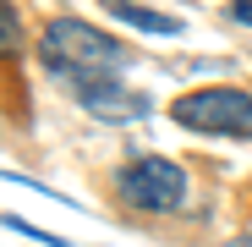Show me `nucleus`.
<instances>
[{
    "mask_svg": "<svg viewBox=\"0 0 252 247\" xmlns=\"http://www.w3.org/2000/svg\"><path fill=\"white\" fill-rule=\"evenodd\" d=\"M38 55L55 77H71L77 88H88V82H110L121 66H126V50L115 44L110 33L77 22V17H55L38 38Z\"/></svg>",
    "mask_w": 252,
    "mask_h": 247,
    "instance_id": "f257e3e1",
    "label": "nucleus"
},
{
    "mask_svg": "<svg viewBox=\"0 0 252 247\" xmlns=\"http://www.w3.org/2000/svg\"><path fill=\"white\" fill-rule=\"evenodd\" d=\"M115 192H121L126 209H137V214H170V209H181V198H187V176H181V165L148 154V159L121 165Z\"/></svg>",
    "mask_w": 252,
    "mask_h": 247,
    "instance_id": "f03ea898",
    "label": "nucleus"
},
{
    "mask_svg": "<svg viewBox=\"0 0 252 247\" xmlns=\"http://www.w3.org/2000/svg\"><path fill=\"white\" fill-rule=\"evenodd\" d=\"M176 121L208 138H252V94L241 88H197L176 99Z\"/></svg>",
    "mask_w": 252,
    "mask_h": 247,
    "instance_id": "7ed1b4c3",
    "label": "nucleus"
},
{
    "mask_svg": "<svg viewBox=\"0 0 252 247\" xmlns=\"http://www.w3.org/2000/svg\"><path fill=\"white\" fill-rule=\"evenodd\" d=\"M77 99H82V110L99 115V121H143V115L154 110V99H148V94L121 88L115 77H110V82H88V88H77Z\"/></svg>",
    "mask_w": 252,
    "mask_h": 247,
    "instance_id": "20e7f679",
    "label": "nucleus"
},
{
    "mask_svg": "<svg viewBox=\"0 0 252 247\" xmlns=\"http://www.w3.org/2000/svg\"><path fill=\"white\" fill-rule=\"evenodd\" d=\"M110 17L132 22V28H143V33H159V38H176V33H181V22H176V17H164V11H143V6H126V0H115Z\"/></svg>",
    "mask_w": 252,
    "mask_h": 247,
    "instance_id": "39448f33",
    "label": "nucleus"
},
{
    "mask_svg": "<svg viewBox=\"0 0 252 247\" xmlns=\"http://www.w3.org/2000/svg\"><path fill=\"white\" fill-rule=\"evenodd\" d=\"M0 50L22 55V28H17V6H0Z\"/></svg>",
    "mask_w": 252,
    "mask_h": 247,
    "instance_id": "423d86ee",
    "label": "nucleus"
},
{
    "mask_svg": "<svg viewBox=\"0 0 252 247\" xmlns=\"http://www.w3.org/2000/svg\"><path fill=\"white\" fill-rule=\"evenodd\" d=\"M230 17H236L241 28H252V0H236V6H230Z\"/></svg>",
    "mask_w": 252,
    "mask_h": 247,
    "instance_id": "0eeeda50",
    "label": "nucleus"
},
{
    "mask_svg": "<svg viewBox=\"0 0 252 247\" xmlns=\"http://www.w3.org/2000/svg\"><path fill=\"white\" fill-rule=\"evenodd\" d=\"M236 247H252V236H241V242H236Z\"/></svg>",
    "mask_w": 252,
    "mask_h": 247,
    "instance_id": "6e6552de",
    "label": "nucleus"
}]
</instances>
